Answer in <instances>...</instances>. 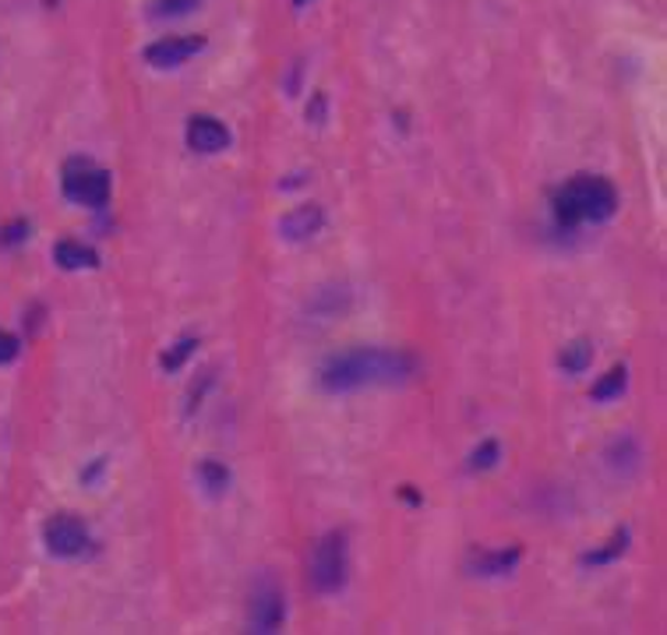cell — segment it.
<instances>
[{
  "instance_id": "6da1fadb",
  "label": "cell",
  "mask_w": 667,
  "mask_h": 635,
  "mask_svg": "<svg viewBox=\"0 0 667 635\" xmlns=\"http://www.w3.org/2000/svg\"><path fill=\"white\" fill-rule=\"evenodd\" d=\"M416 375V357L407 349H389V346H357L336 354L322 364L319 381L332 396L360 392V389H378V386H403Z\"/></svg>"
},
{
  "instance_id": "7a4b0ae2",
  "label": "cell",
  "mask_w": 667,
  "mask_h": 635,
  "mask_svg": "<svg viewBox=\"0 0 667 635\" xmlns=\"http://www.w3.org/2000/svg\"><path fill=\"white\" fill-rule=\"evenodd\" d=\"M552 212H555V223L565 230H576L587 223H608L611 215L619 212V191L600 174H576L555 191Z\"/></svg>"
},
{
  "instance_id": "3957f363",
  "label": "cell",
  "mask_w": 667,
  "mask_h": 635,
  "mask_svg": "<svg viewBox=\"0 0 667 635\" xmlns=\"http://www.w3.org/2000/svg\"><path fill=\"white\" fill-rule=\"evenodd\" d=\"M346 572H349V558H346V537L343 533H325V537L314 544L311 561H308V579L311 590L332 597L346 587Z\"/></svg>"
},
{
  "instance_id": "277c9868",
  "label": "cell",
  "mask_w": 667,
  "mask_h": 635,
  "mask_svg": "<svg viewBox=\"0 0 667 635\" xmlns=\"http://www.w3.org/2000/svg\"><path fill=\"white\" fill-rule=\"evenodd\" d=\"M60 188L64 194L71 198L75 205H86V209H103L110 202V191H113V180L103 166H96L86 156H75L64 163V174H60Z\"/></svg>"
},
{
  "instance_id": "5b68a950",
  "label": "cell",
  "mask_w": 667,
  "mask_h": 635,
  "mask_svg": "<svg viewBox=\"0 0 667 635\" xmlns=\"http://www.w3.org/2000/svg\"><path fill=\"white\" fill-rule=\"evenodd\" d=\"M43 544L54 558H81L89 550L92 537H89V526L78 520V515H49L43 523Z\"/></svg>"
},
{
  "instance_id": "8992f818",
  "label": "cell",
  "mask_w": 667,
  "mask_h": 635,
  "mask_svg": "<svg viewBox=\"0 0 667 635\" xmlns=\"http://www.w3.org/2000/svg\"><path fill=\"white\" fill-rule=\"evenodd\" d=\"M282 622H287V597H282V590L276 587L273 579H262L255 593H252V611H247V625H252V632H279Z\"/></svg>"
},
{
  "instance_id": "52a82bcc",
  "label": "cell",
  "mask_w": 667,
  "mask_h": 635,
  "mask_svg": "<svg viewBox=\"0 0 667 635\" xmlns=\"http://www.w3.org/2000/svg\"><path fill=\"white\" fill-rule=\"evenodd\" d=\"M202 49H205V36H163L153 46H145V60L153 64V68L166 71V68L188 64L194 54H202Z\"/></svg>"
},
{
  "instance_id": "ba28073f",
  "label": "cell",
  "mask_w": 667,
  "mask_h": 635,
  "mask_svg": "<svg viewBox=\"0 0 667 635\" xmlns=\"http://www.w3.org/2000/svg\"><path fill=\"white\" fill-rule=\"evenodd\" d=\"M185 142H188L191 153L215 156V153H223V148H230V127L209 113H194L185 127Z\"/></svg>"
},
{
  "instance_id": "9c48e42d",
  "label": "cell",
  "mask_w": 667,
  "mask_h": 635,
  "mask_svg": "<svg viewBox=\"0 0 667 635\" xmlns=\"http://www.w3.org/2000/svg\"><path fill=\"white\" fill-rule=\"evenodd\" d=\"M322 226H325L322 205H297L293 212H287L279 220V237L300 244V241H311L314 233H322Z\"/></svg>"
},
{
  "instance_id": "30bf717a",
  "label": "cell",
  "mask_w": 667,
  "mask_h": 635,
  "mask_svg": "<svg viewBox=\"0 0 667 635\" xmlns=\"http://www.w3.org/2000/svg\"><path fill=\"white\" fill-rule=\"evenodd\" d=\"M523 558V547H502V550H483V555L470 558V572L480 579H498V576H509L515 565Z\"/></svg>"
},
{
  "instance_id": "8fae6325",
  "label": "cell",
  "mask_w": 667,
  "mask_h": 635,
  "mask_svg": "<svg viewBox=\"0 0 667 635\" xmlns=\"http://www.w3.org/2000/svg\"><path fill=\"white\" fill-rule=\"evenodd\" d=\"M604 459H608V466H611L614 474L629 477V474H636V470H640L643 448H640V442H636V438H632V434H622V438H614V442L608 445Z\"/></svg>"
},
{
  "instance_id": "7c38bea8",
  "label": "cell",
  "mask_w": 667,
  "mask_h": 635,
  "mask_svg": "<svg viewBox=\"0 0 667 635\" xmlns=\"http://www.w3.org/2000/svg\"><path fill=\"white\" fill-rule=\"evenodd\" d=\"M54 261L60 265V269L78 272V269H96L99 255H96L92 247L78 244V241H57V244H54Z\"/></svg>"
},
{
  "instance_id": "4fadbf2b",
  "label": "cell",
  "mask_w": 667,
  "mask_h": 635,
  "mask_svg": "<svg viewBox=\"0 0 667 635\" xmlns=\"http://www.w3.org/2000/svg\"><path fill=\"white\" fill-rule=\"evenodd\" d=\"M558 364H562V371H565V375H582V371H587V367L593 364V343H590V339H576V343H569V346L562 349Z\"/></svg>"
},
{
  "instance_id": "5bb4252c",
  "label": "cell",
  "mask_w": 667,
  "mask_h": 635,
  "mask_svg": "<svg viewBox=\"0 0 667 635\" xmlns=\"http://www.w3.org/2000/svg\"><path fill=\"white\" fill-rule=\"evenodd\" d=\"M198 480H202V488H205L212 498H223V494L230 491V470H226L220 459L198 463Z\"/></svg>"
},
{
  "instance_id": "9a60e30c",
  "label": "cell",
  "mask_w": 667,
  "mask_h": 635,
  "mask_svg": "<svg viewBox=\"0 0 667 635\" xmlns=\"http://www.w3.org/2000/svg\"><path fill=\"white\" fill-rule=\"evenodd\" d=\"M625 386H629V371H625V364H622V367H611V371L593 386L590 396L597 399V403H608V399H619L625 392Z\"/></svg>"
},
{
  "instance_id": "2e32d148",
  "label": "cell",
  "mask_w": 667,
  "mask_h": 635,
  "mask_svg": "<svg viewBox=\"0 0 667 635\" xmlns=\"http://www.w3.org/2000/svg\"><path fill=\"white\" fill-rule=\"evenodd\" d=\"M625 550H629V530H619L604 547H597V550H590V555H582V565H608L614 558H622Z\"/></svg>"
},
{
  "instance_id": "e0dca14e",
  "label": "cell",
  "mask_w": 667,
  "mask_h": 635,
  "mask_svg": "<svg viewBox=\"0 0 667 635\" xmlns=\"http://www.w3.org/2000/svg\"><path fill=\"white\" fill-rule=\"evenodd\" d=\"M198 349V339L194 336H185V339H177L166 354L159 357V364H163V371H180L188 360H191V354Z\"/></svg>"
},
{
  "instance_id": "ac0fdd59",
  "label": "cell",
  "mask_w": 667,
  "mask_h": 635,
  "mask_svg": "<svg viewBox=\"0 0 667 635\" xmlns=\"http://www.w3.org/2000/svg\"><path fill=\"white\" fill-rule=\"evenodd\" d=\"M498 459H502V448H498V442H483L480 448H474L470 470H474V474H483V470H491V466H498Z\"/></svg>"
},
{
  "instance_id": "d6986e66",
  "label": "cell",
  "mask_w": 667,
  "mask_h": 635,
  "mask_svg": "<svg viewBox=\"0 0 667 635\" xmlns=\"http://www.w3.org/2000/svg\"><path fill=\"white\" fill-rule=\"evenodd\" d=\"M198 4H202V0H156V19H180V14H191Z\"/></svg>"
},
{
  "instance_id": "ffe728a7",
  "label": "cell",
  "mask_w": 667,
  "mask_h": 635,
  "mask_svg": "<svg viewBox=\"0 0 667 635\" xmlns=\"http://www.w3.org/2000/svg\"><path fill=\"white\" fill-rule=\"evenodd\" d=\"M29 241V223L25 220H11L8 226H0V247H19Z\"/></svg>"
},
{
  "instance_id": "44dd1931",
  "label": "cell",
  "mask_w": 667,
  "mask_h": 635,
  "mask_svg": "<svg viewBox=\"0 0 667 635\" xmlns=\"http://www.w3.org/2000/svg\"><path fill=\"white\" fill-rule=\"evenodd\" d=\"M22 354V343H19V336H11V332H4L0 328V364H11L14 357Z\"/></svg>"
},
{
  "instance_id": "7402d4cb",
  "label": "cell",
  "mask_w": 667,
  "mask_h": 635,
  "mask_svg": "<svg viewBox=\"0 0 667 635\" xmlns=\"http://www.w3.org/2000/svg\"><path fill=\"white\" fill-rule=\"evenodd\" d=\"M346 297H349V293H346ZM346 297H343V300H346ZM343 300L332 297V287H329V290H322V293H319V300H314V311H322V308H325V314H329V318H336V314L346 308Z\"/></svg>"
},
{
  "instance_id": "603a6c76",
  "label": "cell",
  "mask_w": 667,
  "mask_h": 635,
  "mask_svg": "<svg viewBox=\"0 0 667 635\" xmlns=\"http://www.w3.org/2000/svg\"><path fill=\"white\" fill-rule=\"evenodd\" d=\"M103 470H107V459L99 456V459L89 466V470H81V483H96L99 477H103Z\"/></svg>"
},
{
  "instance_id": "cb8c5ba5",
  "label": "cell",
  "mask_w": 667,
  "mask_h": 635,
  "mask_svg": "<svg viewBox=\"0 0 667 635\" xmlns=\"http://www.w3.org/2000/svg\"><path fill=\"white\" fill-rule=\"evenodd\" d=\"M399 494H403V498L410 501V505H421V494H416V491H410V483H407V488L399 491Z\"/></svg>"
},
{
  "instance_id": "d4e9b609",
  "label": "cell",
  "mask_w": 667,
  "mask_h": 635,
  "mask_svg": "<svg viewBox=\"0 0 667 635\" xmlns=\"http://www.w3.org/2000/svg\"><path fill=\"white\" fill-rule=\"evenodd\" d=\"M311 4V0H293V8H308Z\"/></svg>"
}]
</instances>
